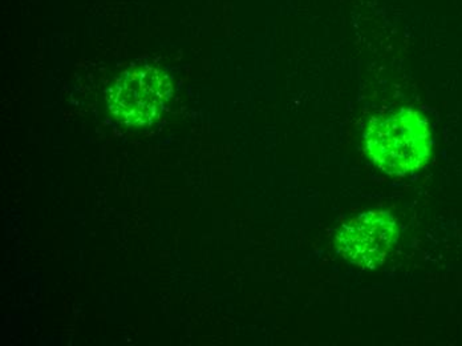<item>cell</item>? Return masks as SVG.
<instances>
[{
	"label": "cell",
	"mask_w": 462,
	"mask_h": 346,
	"mask_svg": "<svg viewBox=\"0 0 462 346\" xmlns=\"http://www.w3.org/2000/svg\"><path fill=\"white\" fill-rule=\"evenodd\" d=\"M372 162L394 176L415 173L427 165L432 149L430 124L412 108L374 117L365 135Z\"/></svg>",
	"instance_id": "1"
},
{
	"label": "cell",
	"mask_w": 462,
	"mask_h": 346,
	"mask_svg": "<svg viewBox=\"0 0 462 346\" xmlns=\"http://www.w3.org/2000/svg\"><path fill=\"white\" fill-rule=\"evenodd\" d=\"M171 79L154 67H136L124 72L109 89L108 106L118 122L131 126L153 123L171 99Z\"/></svg>",
	"instance_id": "2"
},
{
	"label": "cell",
	"mask_w": 462,
	"mask_h": 346,
	"mask_svg": "<svg viewBox=\"0 0 462 346\" xmlns=\"http://www.w3.org/2000/svg\"><path fill=\"white\" fill-rule=\"evenodd\" d=\"M397 235L399 228L390 212L371 210L342 225L335 236V247L351 263L374 269L384 263Z\"/></svg>",
	"instance_id": "3"
}]
</instances>
